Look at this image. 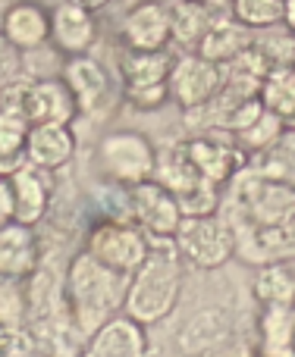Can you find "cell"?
<instances>
[{
    "instance_id": "cell-1",
    "label": "cell",
    "mask_w": 295,
    "mask_h": 357,
    "mask_svg": "<svg viewBox=\"0 0 295 357\" xmlns=\"http://www.w3.org/2000/svg\"><path fill=\"white\" fill-rule=\"evenodd\" d=\"M148 257L129 276L123 301V314L142 326L166 320L182 295V264L173 238H148Z\"/></svg>"
},
{
    "instance_id": "cell-2",
    "label": "cell",
    "mask_w": 295,
    "mask_h": 357,
    "mask_svg": "<svg viewBox=\"0 0 295 357\" xmlns=\"http://www.w3.org/2000/svg\"><path fill=\"white\" fill-rule=\"evenodd\" d=\"M129 276L104 266L88 251L73 257L66 273V298L73 310V323L82 335H92L104 320L123 310Z\"/></svg>"
},
{
    "instance_id": "cell-3",
    "label": "cell",
    "mask_w": 295,
    "mask_h": 357,
    "mask_svg": "<svg viewBox=\"0 0 295 357\" xmlns=\"http://www.w3.org/2000/svg\"><path fill=\"white\" fill-rule=\"evenodd\" d=\"M154 144L142 132L120 129L101 138L98 144V167L101 173L120 188H132L138 182H148L154 176Z\"/></svg>"
},
{
    "instance_id": "cell-4",
    "label": "cell",
    "mask_w": 295,
    "mask_h": 357,
    "mask_svg": "<svg viewBox=\"0 0 295 357\" xmlns=\"http://www.w3.org/2000/svg\"><path fill=\"white\" fill-rule=\"evenodd\" d=\"M179 257L201 270H217L223 266L236 251V232L223 220L210 216H182L176 235H173Z\"/></svg>"
},
{
    "instance_id": "cell-5",
    "label": "cell",
    "mask_w": 295,
    "mask_h": 357,
    "mask_svg": "<svg viewBox=\"0 0 295 357\" xmlns=\"http://www.w3.org/2000/svg\"><path fill=\"white\" fill-rule=\"evenodd\" d=\"M6 110H19L29 126L35 123H66L79 116V104H75L73 91L63 79H41L29 82V85H10L3 94Z\"/></svg>"
},
{
    "instance_id": "cell-6",
    "label": "cell",
    "mask_w": 295,
    "mask_h": 357,
    "mask_svg": "<svg viewBox=\"0 0 295 357\" xmlns=\"http://www.w3.org/2000/svg\"><path fill=\"white\" fill-rule=\"evenodd\" d=\"M148 248H151L148 235L138 226H132L129 220H104L88 232L85 251L110 270L132 276L138 264L148 257Z\"/></svg>"
},
{
    "instance_id": "cell-7",
    "label": "cell",
    "mask_w": 295,
    "mask_h": 357,
    "mask_svg": "<svg viewBox=\"0 0 295 357\" xmlns=\"http://www.w3.org/2000/svg\"><path fill=\"white\" fill-rule=\"evenodd\" d=\"M126 204H129V220L148 238H173L182 222L176 197L154 178L126 188Z\"/></svg>"
},
{
    "instance_id": "cell-8",
    "label": "cell",
    "mask_w": 295,
    "mask_h": 357,
    "mask_svg": "<svg viewBox=\"0 0 295 357\" xmlns=\"http://www.w3.org/2000/svg\"><path fill=\"white\" fill-rule=\"evenodd\" d=\"M223 82V66L204 60L201 54L189 50L179 60L170 63V75H166V88L170 98L176 100L182 110H198L217 94Z\"/></svg>"
},
{
    "instance_id": "cell-9",
    "label": "cell",
    "mask_w": 295,
    "mask_h": 357,
    "mask_svg": "<svg viewBox=\"0 0 295 357\" xmlns=\"http://www.w3.org/2000/svg\"><path fill=\"white\" fill-rule=\"evenodd\" d=\"M75 154V135L66 123H35L25 138V160L41 173L63 169Z\"/></svg>"
},
{
    "instance_id": "cell-10",
    "label": "cell",
    "mask_w": 295,
    "mask_h": 357,
    "mask_svg": "<svg viewBox=\"0 0 295 357\" xmlns=\"http://www.w3.org/2000/svg\"><path fill=\"white\" fill-rule=\"evenodd\" d=\"M60 79L66 82L69 91H73L75 104H79V113H88V116L101 113V107H104L107 98H110V79H107L104 66L88 54L69 56Z\"/></svg>"
},
{
    "instance_id": "cell-11",
    "label": "cell",
    "mask_w": 295,
    "mask_h": 357,
    "mask_svg": "<svg viewBox=\"0 0 295 357\" xmlns=\"http://www.w3.org/2000/svg\"><path fill=\"white\" fill-rule=\"evenodd\" d=\"M123 41L129 50H166L170 44V6L142 0L123 19Z\"/></svg>"
},
{
    "instance_id": "cell-12",
    "label": "cell",
    "mask_w": 295,
    "mask_h": 357,
    "mask_svg": "<svg viewBox=\"0 0 295 357\" xmlns=\"http://www.w3.org/2000/svg\"><path fill=\"white\" fill-rule=\"evenodd\" d=\"M50 41L57 44V50H63L66 56L73 54H88L92 44L98 41V22L94 13L85 10L79 3L60 0L50 13Z\"/></svg>"
},
{
    "instance_id": "cell-13",
    "label": "cell",
    "mask_w": 295,
    "mask_h": 357,
    "mask_svg": "<svg viewBox=\"0 0 295 357\" xmlns=\"http://www.w3.org/2000/svg\"><path fill=\"white\" fill-rule=\"evenodd\" d=\"M189 160L195 163V169L201 173L208 182L223 185L229 178H236L245 167V151L233 142H217V138H192L182 142Z\"/></svg>"
},
{
    "instance_id": "cell-14",
    "label": "cell",
    "mask_w": 295,
    "mask_h": 357,
    "mask_svg": "<svg viewBox=\"0 0 295 357\" xmlns=\"http://www.w3.org/2000/svg\"><path fill=\"white\" fill-rule=\"evenodd\" d=\"M88 339V357H148L145 326L126 314L104 320Z\"/></svg>"
},
{
    "instance_id": "cell-15",
    "label": "cell",
    "mask_w": 295,
    "mask_h": 357,
    "mask_svg": "<svg viewBox=\"0 0 295 357\" xmlns=\"http://www.w3.org/2000/svg\"><path fill=\"white\" fill-rule=\"evenodd\" d=\"M3 38L16 50H38L50 41V10L35 0H19L3 13Z\"/></svg>"
},
{
    "instance_id": "cell-16",
    "label": "cell",
    "mask_w": 295,
    "mask_h": 357,
    "mask_svg": "<svg viewBox=\"0 0 295 357\" xmlns=\"http://www.w3.org/2000/svg\"><path fill=\"white\" fill-rule=\"evenodd\" d=\"M6 178H10V188H13V220L35 229L44 220L50 204L48 182H44L41 169H35L31 163H22L16 173H10Z\"/></svg>"
},
{
    "instance_id": "cell-17",
    "label": "cell",
    "mask_w": 295,
    "mask_h": 357,
    "mask_svg": "<svg viewBox=\"0 0 295 357\" xmlns=\"http://www.w3.org/2000/svg\"><path fill=\"white\" fill-rule=\"evenodd\" d=\"M252 41H254V31L223 13V16H214L210 29L204 31V38L198 41L195 54H201L204 60L217 63V66H226V63H233L242 50L252 47Z\"/></svg>"
},
{
    "instance_id": "cell-18",
    "label": "cell",
    "mask_w": 295,
    "mask_h": 357,
    "mask_svg": "<svg viewBox=\"0 0 295 357\" xmlns=\"http://www.w3.org/2000/svg\"><path fill=\"white\" fill-rule=\"evenodd\" d=\"M38 264V241L31 226L10 220L0 226V273L3 276H29Z\"/></svg>"
},
{
    "instance_id": "cell-19",
    "label": "cell",
    "mask_w": 295,
    "mask_h": 357,
    "mask_svg": "<svg viewBox=\"0 0 295 357\" xmlns=\"http://www.w3.org/2000/svg\"><path fill=\"white\" fill-rule=\"evenodd\" d=\"M154 182H160L173 197L185 195L189 188L204 182V176L195 169V163L189 160L182 144H170V148H160L154 157Z\"/></svg>"
},
{
    "instance_id": "cell-20",
    "label": "cell",
    "mask_w": 295,
    "mask_h": 357,
    "mask_svg": "<svg viewBox=\"0 0 295 357\" xmlns=\"http://www.w3.org/2000/svg\"><path fill=\"white\" fill-rule=\"evenodd\" d=\"M214 16L217 13L198 0H179L176 6H170V44H179L182 50H195L204 31L214 22Z\"/></svg>"
},
{
    "instance_id": "cell-21",
    "label": "cell",
    "mask_w": 295,
    "mask_h": 357,
    "mask_svg": "<svg viewBox=\"0 0 295 357\" xmlns=\"http://www.w3.org/2000/svg\"><path fill=\"white\" fill-rule=\"evenodd\" d=\"M295 348V304H264L261 314V354L273 357Z\"/></svg>"
},
{
    "instance_id": "cell-22",
    "label": "cell",
    "mask_w": 295,
    "mask_h": 357,
    "mask_svg": "<svg viewBox=\"0 0 295 357\" xmlns=\"http://www.w3.org/2000/svg\"><path fill=\"white\" fill-rule=\"evenodd\" d=\"M258 98L264 110L280 116L286 126H295V66H273L261 79Z\"/></svg>"
},
{
    "instance_id": "cell-23",
    "label": "cell",
    "mask_w": 295,
    "mask_h": 357,
    "mask_svg": "<svg viewBox=\"0 0 295 357\" xmlns=\"http://www.w3.org/2000/svg\"><path fill=\"white\" fill-rule=\"evenodd\" d=\"M25 138H29V119L19 110L0 107V176L16 173L25 160Z\"/></svg>"
},
{
    "instance_id": "cell-24",
    "label": "cell",
    "mask_w": 295,
    "mask_h": 357,
    "mask_svg": "<svg viewBox=\"0 0 295 357\" xmlns=\"http://www.w3.org/2000/svg\"><path fill=\"white\" fill-rule=\"evenodd\" d=\"M170 54L166 50H126L120 73H123V85H154V82H166L170 75Z\"/></svg>"
},
{
    "instance_id": "cell-25",
    "label": "cell",
    "mask_w": 295,
    "mask_h": 357,
    "mask_svg": "<svg viewBox=\"0 0 295 357\" xmlns=\"http://www.w3.org/2000/svg\"><path fill=\"white\" fill-rule=\"evenodd\" d=\"M254 298L261 304H295V270L292 264L271 260L254 276Z\"/></svg>"
},
{
    "instance_id": "cell-26",
    "label": "cell",
    "mask_w": 295,
    "mask_h": 357,
    "mask_svg": "<svg viewBox=\"0 0 295 357\" xmlns=\"http://www.w3.org/2000/svg\"><path fill=\"white\" fill-rule=\"evenodd\" d=\"M229 335V323L223 320L220 310H201L195 320L185 326L182 333V351L189 354H201L210 351V348L223 345Z\"/></svg>"
},
{
    "instance_id": "cell-27",
    "label": "cell",
    "mask_w": 295,
    "mask_h": 357,
    "mask_svg": "<svg viewBox=\"0 0 295 357\" xmlns=\"http://www.w3.org/2000/svg\"><path fill=\"white\" fill-rule=\"evenodd\" d=\"M229 16L252 31L283 25V0H229Z\"/></svg>"
},
{
    "instance_id": "cell-28",
    "label": "cell",
    "mask_w": 295,
    "mask_h": 357,
    "mask_svg": "<svg viewBox=\"0 0 295 357\" xmlns=\"http://www.w3.org/2000/svg\"><path fill=\"white\" fill-rule=\"evenodd\" d=\"M283 129L286 123L280 116H273L271 110H261V116L254 119L248 129L239 132V142L245 151H254V154H261V151H271L277 142H283Z\"/></svg>"
},
{
    "instance_id": "cell-29",
    "label": "cell",
    "mask_w": 295,
    "mask_h": 357,
    "mask_svg": "<svg viewBox=\"0 0 295 357\" xmlns=\"http://www.w3.org/2000/svg\"><path fill=\"white\" fill-rule=\"evenodd\" d=\"M25 310H29V304H25L22 279L0 273V326H19L25 320Z\"/></svg>"
},
{
    "instance_id": "cell-30",
    "label": "cell",
    "mask_w": 295,
    "mask_h": 357,
    "mask_svg": "<svg viewBox=\"0 0 295 357\" xmlns=\"http://www.w3.org/2000/svg\"><path fill=\"white\" fill-rule=\"evenodd\" d=\"M176 204H179V213L182 216H210L220 207V185L204 178L201 185H195V188H189L185 195H179Z\"/></svg>"
},
{
    "instance_id": "cell-31",
    "label": "cell",
    "mask_w": 295,
    "mask_h": 357,
    "mask_svg": "<svg viewBox=\"0 0 295 357\" xmlns=\"http://www.w3.org/2000/svg\"><path fill=\"white\" fill-rule=\"evenodd\" d=\"M271 35L264 38H254L258 50L271 60V66H295V35L289 29L286 31H273V29H264Z\"/></svg>"
},
{
    "instance_id": "cell-32",
    "label": "cell",
    "mask_w": 295,
    "mask_h": 357,
    "mask_svg": "<svg viewBox=\"0 0 295 357\" xmlns=\"http://www.w3.org/2000/svg\"><path fill=\"white\" fill-rule=\"evenodd\" d=\"M123 94L129 100V107L136 110H157L170 100V88L166 82H154V85H123Z\"/></svg>"
},
{
    "instance_id": "cell-33",
    "label": "cell",
    "mask_w": 295,
    "mask_h": 357,
    "mask_svg": "<svg viewBox=\"0 0 295 357\" xmlns=\"http://www.w3.org/2000/svg\"><path fill=\"white\" fill-rule=\"evenodd\" d=\"M13 220V188H10V178L0 176V226Z\"/></svg>"
},
{
    "instance_id": "cell-34",
    "label": "cell",
    "mask_w": 295,
    "mask_h": 357,
    "mask_svg": "<svg viewBox=\"0 0 295 357\" xmlns=\"http://www.w3.org/2000/svg\"><path fill=\"white\" fill-rule=\"evenodd\" d=\"M283 25L295 35V0H283Z\"/></svg>"
},
{
    "instance_id": "cell-35",
    "label": "cell",
    "mask_w": 295,
    "mask_h": 357,
    "mask_svg": "<svg viewBox=\"0 0 295 357\" xmlns=\"http://www.w3.org/2000/svg\"><path fill=\"white\" fill-rule=\"evenodd\" d=\"M198 3H204L208 10H214L217 16H220V13H229V0H198Z\"/></svg>"
},
{
    "instance_id": "cell-36",
    "label": "cell",
    "mask_w": 295,
    "mask_h": 357,
    "mask_svg": "<svg viewBox=\"0 0 295 357\" xmlns=\"http://www.w3.org/2000/svg\"><path fill=\"white\" fill-rule=\"evenodd\" d=\"M69 3H79V6H85V10H104L107 3H110V0H69Z\"/></svg>"
},
{
    "instance_id": "cell-37",
    "label": "cell",
    "mask_w": 295,
    "mask_h": 357,
    "mask_svg": "<svg viewBox=\"0 0 295 357\" xmlns=\"http://www.w3.org/2000/svg\"><path fill=\"white\" fill-rule=\"evenodd\" d=\"M233 357H254V354H252V351H245V348H242V351H236Z\"/></svg>"
},
{
    "instance_id": "cell-38",
    "label": "cell",
    "mask_w": 295,
    "mask_h": 357,
    "mask_svg": "<svg viewBox=\"0 0 295 357\" xmlns=\"http://www.w3.org/2000/svg\"><path fill=\"white\" fill-rule=\"evenodd\" d=\"M273 357H295V348L292 351H283V354H273Z\"/></svg>"
}]
</instances>
